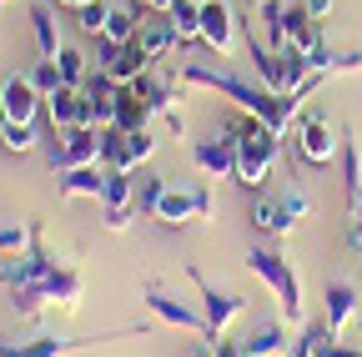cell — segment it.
Returning <instances> with one entry per match:
<instances>
[{
    "label": "cell",
    "instance_id": "obj_27",
    "mask_svg": "<svg viewBox=\"0 0 362 357\" xmlns=\"http://www.w3.org/2000/svg\"><path fill=\"white\" fill-rule=\"evenodd\" d=\"M146 121H151L146 101L136 96L131 86H121V101H116V131H146Z\"/></svg>",
    "mask_w": 362,
    "mask_h": 357
},
{
    "label": "cell",
    "instance_id": "obj_26",
    "mask_svg": "<svg viewBox=\"0 0 362 357\" xmlns=\"http://www.w3.org/2000/svg\"><path fill=\"white\" fill-rule=\"evenodd\" d=\"M35 237H40L35 221H0V252L6 257H25L35 247Z\"/></svg>",
    "mask_w": 362,
    "mask_h": 357
},
{
    "label": "cell",
    "instance_id": "obj_16",
    "mask_svg": "<svg viewBox=\"0 0 362 357\" xmlns=\"http://www.w3.org/2000/svg\"><path fill=\"white\" fill-rule=\"evenodd\" d=\"M202 40L216 56H232L237 51V16L226 0H202Z\"/></svg>",
    "mask_w": 362,
    "mask_h": 357
},
{
    "label": "cell",
    "instance_id": "obj_37",
    "mask_svg": "<svg viewBox=\"0 0 362 357\" xmlns=\"http://www.w3.org/2000/svg\"><path fill=\"white\" fill-rule=\"evenodd\" d=\"M352 247L362 252V211H352Z\"/></svg>",
    "mask_w": 362,
    "mask_h": 357
},
{
    "label": "cell",
    "instance_id": "obj_5",
    "mask_svg": "<svg viewBox=\"0 0 362 357\" xmlns=\"http://www.w3.org/2000/svg\"><path fill=\"white\" fill-rule=\"evenodd\" d=\"M247 272H252V277H262L272 292H277L282 317H287V322H302V317H307V302H302V277H297V267H292L282 252L252 247V252H247Z\"/></svg>",
    "mask_w": 362,
    "mask_h": 357
},
{
    "label": "cell",
    "instance_id": "obj_2",
    "mask_svg": "<svg viewBox=\"0 0 362 357\" xmlns=\"http://www.w3.org/2000/svg\"><path fill=\"white\" fill-rule=\"evenodd\" d=\"M211 187H171L166 176H141L136 182V211H146L161 227H192L211 221Z\"/></svg>",
    "mask_w": 362,
    "mask_h": 357
},
{
    "label": "cell",
    "instance_id": "obj_32",
    "mask_svg": "<svg viewBox=\"0 0 362 357\" xmlns=\"http://www.w3.org/2000/svg\"><path fill=\"white\" fill-rule=\"evenodd\" d=\"M327 337H332V332H327V322H312V327H302V337H297V347H292L287 357H317Z\"/></svg>",
    "mask_w": 362,
    "mask_h": 357
},
{
    "label": "cell",
    "instance_id": "obj_10",
    "mask_svg": "<svg viewBox=\"0 0 362 357\" xmlns=\"http://www.w3.org/2000/svg\"><path fill=\"white\" fill-rule=\"evenodd\" d=\"M156 61L141 51V40H131V46H116V40H106V35H96V71H106L111 81H121V86H131L136 76H146Z\"/></svg>",
    "mask_w": 362,
    "mask_h": 357
},
{
    "label": "cell",
    "instance_id": "obj_3",
    "mask_svg": "<svg viewBox=\"0 0 362 357\" xmlns=\"http://www.w3.org/2000/svg\"><path fill=\"white\" fill-rule=\"evenodd\" d=\"M226 131L237 136V171H232V182H242L247 192H262L272 166H277V156H282V136H272L257 116H237Z\"/></svg>",
    "mask_w": 362,
    "mask_h": 357
},
{
    "label": "cell",
    "instance_id": "obj_18",
    "mask_svg": "<svg viewBox=\"0 0 362 357\" xmlns=\"http://www.w3.org/2000/svg\"><path fill=\"white\" fill-rule=\"evenodd\" d=\"M45 111H51V131L86 126V91L81 86H56V91L45 96Z\"/></svg>",
    "mask_w": 362,
    "mask_h": 357
},
{
    "label": "cell",
    "instance_id": "obj_7",
    "mask_svg": "<svg viewBox=\"0 0 362 357\" xmlns=\"http://www.w3.org/2000/svg\"><path fill=\"white\" fill-rule=\"evenodd\" d=\"M106 156V136L96 126H71V131H51V151H45V161H51V171H76V166H96ZM106 166V161H101Z\"/></svg>",
    "mask_w": 362,
    "mask_h": 357
},
{
    "label": "cell",
    "instance_id": "obj_21",
    "mask_svg": "<svg viewBox=\"0 0 362 357\" xmlns=\"http://www.w3.org/2000/svg\"><path fill=\"white\" fill-rule=\"evenodd\" d=\"M106 192V166H76V171H61V201H81V197H96L101 201Z\"/></svg>",
    "mask_w": 362,
    "mask_h": 357
},
{
    "label": "cell",
    "instance_id": "obj_9",
    "mask_svg": "<svg viewBox=\"0 0 362 357\" xmlns=\"http://www.w3.org/2000/svg\"><path fill=\"white\" fill-rule=\"evenodd\" d=\"M187 277H192V287L202 292V317H206V332L211 337H221L226 327H232L237 317H247V297H232V292H216L202 272H197V267H187ZM206 337V342H211Z\"/></svg>",
    "mask_w": 362,
    "mask_h": 357
},
{
    "label": "cell",
    "instance_id": "obj_23",
    "mask_svg": "<svg viewBox=\"0 0 362 357\" xmlns=\"http://www.w3.org/2000/svg\"><path fill=\"white\" fill-rule=\"evenodd\" d=\"M337 161H342V192H347V206H357V197H362V146H357L352 131H342Z\"/></svg>",
    "mask_w": 362,
    "mask_h": 357
},
{
    "label": "cell",
    "instance_id": "obj_6",
    "mask_svg": "<svg viewBox=\"0 0 362 357\" xmlns=\"http://www.w3.org/2000/svg\"><path fill=\"white\" fill-rule=\"evenodd\" d=\"M116 337H141V322H131V327H111V332H90V337H30V342L0 337V357H71V352L101 347V342H116Z\"/></svg>",
    "mask_w": 362,
    "mask_h": 357
},
{
    "label": "cell",
    "instance_id": "obj_38",
    "mask_svg": "<svg viewBox=\"0 0 362 357\" xmlns=\"http://www.w3.org/2000/svg\"><path fill=\"white\" fill-rule=\"evenodd\" d=\"M141 6H146L151 16H166V11H171V0H141Z\"/></svg>",
    "mask_w": 362,
    "mask_h": 357
},
{
    "label": "cell",
    "instance_id": "obj_15",
    "mask_svg": "<svg viewBox=\"0 0 362 357\" xmlns=\"http://www.w3.org/2000/svg\"><path fill=\"white\" fill-rule=\"evenodd\" d=\"M40 91L30 76H6L0 81V121H21V126H35V111H40Z\"/></svg>",
    "mask_w": 362,
    "mask_h": 357
},
{
    "label": "cell",
    "instance_id": "obj_42",
    "mask_svg": "<svg viewBox=\"0 0 362 357\" xmlns=\"http://www.w3.org/2000/svg\"><path fill=\"white\" fill-rule=\"evenodd\" d=\"M252 6H262V0H252Z\"/></svg>",
    "mask_w": 362,
    "mask_h": 357
},
{
    "label": "cell",
    "instance_id": "obj_17",
    "mask_svg": "<svg viewBox=\"0 0 362 357\" xmlns=\"http://www.w3.org/2000/svg\"><path fill=\"white\" fill-rule=\"evenodd\" d=\"M192 161H197V171L211 176V182L232 176V171H237V136H232V131H221V136L192 141Z\"/></svg>",
    "mask_w": 362,
    "mask_h": 357
},
{
    "label": "cell",
    "instance_id": "obj_28",
    "mask_svg": "<svg viewBox=\"0 0 362 357\" xmlns=\"http://www.w3.org/2000/svg\"><path fill=\"white\" fill-rule=\"evenodd\" d=\"M282 347H287V332H282L277 322H262V327L242 342V352H247V357H272V352H282Z\"/></svg>",
    "mask_w": 362,
    "mask_h": 357
},
{
    "label": "cell",
    "instance_id": "obj_13",
    "mask_svg": "<svg viewBox=\"0 0 362 357\" xmlns=\"http://www.w3.org/2000/svg\"><path fill=\"white\" fill-rule=\"evenodd\" d=\"M81 91H86V126L111 131L116 126V101H121V81H111L106 71H90Z\"/></svg>",
    "mask_w": 362,
    "mask_h": 357
},
{
    "label": "cell",
    "instance_id": "obj_35",
    "mask_svg": "<svg viewBox=\"0 0 362 357\" xmlns=\"http://www.w3.org/2000/svg\"><path fill=\"white\" fill-rule=\"evenodd\" d=\"M302 11H307V16H312V21H322V16H327V11H332V0H307V6H302Z\"/></svg>",
    "mask_w": 362,
    "mask_h": 357
},
{
    "label": "cell",
    "instance_id": "obj_11",
    "mask_svg": "<svg viewBox=\"0 0 362 357\" xmlns=\"http://www.w3.org/2000/svg\"><path fill=\"white\" fill-rule=\"evenodd\" d=\"M101 136H106V166L111 171H136V166H146L151 156H156V136H151V131H101Z\"/></svg>",
    "mask_w": 362,
    "mask_h": 357
},
{
    "label": "cell",
    "instance_id": "obj_30",
    "mask_svg": "<svg viewBox=\"0 0 362 357\" xmlns=\"http://www.w3.org/2000/svg\"><path fill=\"white\" fill-rule=\"evenodd\" d=\"M56 71H61V86H86V76H90V61H86L76 46H66V51L56 56Z\"/></svg>",
    "mask_w": 362,
    "mask_h": 357
},
{
    "label": "cell",
    "instance_id": "obj_31",
    "mask_svg": "<svg viewBox=\"0 0 362 357\" xmlns=\"http://www.w3.org/2000/svg\"><path fill=\"white\" fill-rule=\"evenodd\" d=\"M106 16H111L106 0H90V6H81V11H76V25H81L86 35H106Z\"/></svg>",
    "mask_w": 362,
    "mask_h": 357
},
{
    "label": "cell",
    "instance_id": "obj_39",
    "mask_svg": "<svg viewBox=\"0 0 362 357\" xmlns=\"http://www.w3.org/2000/svg\"><path fill=\"white\" fill-rule=\"evenodd\" d=\"M61 6H71V11H81V6H90V0H61Z\"/></svg>",
    "mask_w": 362,
    "mask_h": 357
},
{
    "label": "cell",
    "instance_id": "obj_14",
    "mask_svg": "<svg viewBox=\"0 0 362 357\" xmlns=\"http://www.w3.org/2000/svg\"><path fill=\"white\" fill-rule=\"evenodd\" d=\"M337 146H342V136L332 131L327 116H297V151H302L312 166H327V161L337 156Z\"/></svg>",
    "mask_w": 362,
    "mask_h": 357
},
{
    "label": "cell",
    "instance_id": "obj_19",
    "mask_svg": "<svg viewBox=\"0 0 362 357\" xmlns=\"http://www.w3.org/2000/svg\"><path fill=\"white\" fill-rule=\"evenodd\" d=\"M30 30H35V51H40V61H56V56L66 51L61 21H56V6H51V0H35V6H30Z\"/></svg>",
    "mask_w": 362,
    "mask_h": 357
},
{
    "label": "cell",
    "instance_id": "obj_1",
    "mask_svg": "<svg viewBox=\"0 0 362 357\" xmlns=\"http://www.w3.org/2000/svg\"><path fill=\"white\" fill-rule=\"evenodd\" d=\"M181 86H202V91L226 96L242 116H257L272 136H287V131L297 126V116H302V106H307L302 96H277V91H267V86H252L237 71L206 66V61H187V66H181Z\"/></svg>",
    "mask_w": 362,
    "mask_h": 357
},
{
    "label": "cell",
    "instance_id": "obj_22",
    "mask_svg": "<svg viewBox=\"0 0 362 357\" xmlns=\"http://www.w3.org/2000/svg\"><path fill=\"white\" fill-rule=\"evenodd\" d=\"M322 302H327V317H322V322H327V332H332V337H342V327L357 317V287H352V282H332Z\"/></svg>",
    "mask_w": 362,
    "mask_h": 357
},
{
    "label": "cell",
    "instance_id": "obj_41",
    "mask_svg": "<svg viewBox=\"0 0 362 357\" xmlns=\"http://www.w3.org/2000/svg\"><path fill=\"white\" fill-rule=\"evenodd\" d=\"M0 6H11V0H0Z\"/></svg>",
    "mask_w": 362,
    "mask_h": 357
},
{
    "label": "cell",
    "instance_id": "obj_20",
    "mask_svg": "<svg viewBox=\"0 0 362 357\" xmlns=\"http://www.w3.org/2000/svg\"><path fill=\"white\" fill-rule=\"evenodd\" d=\"M252 227L267 232V237H292L297 221H292V211L282 206V197H257V201H252Z\"/></svg>",
    "mask_w": 362,
    "mask_h": 357
},
{
    "label": "cell",
    "instance_id": "obj_4",
    "mask_svg": "<svg viewBox=\"0 0 362 357\" xmlns=\"http://www.w3.org/2000/svg\"><path fill=\"white\" fill-rule=\"evenodd\" d=\"M81 297H86V277L76 272V267L61 262L40 287H16V292H11V307H16V317H35L45 302L61 307V312H81Z\"/></svg>",
    "mask_w": 362,
    "mask_h": 357
},
{
    "label": "cell",
    "instance_id": "obj_36",
    "mask_svg": "<svg viewBox=\"0 0 362 357\" xmlns=\"http://www.w3.org/2000/svg\"><path fill=\"white\" fill-rule=\"evenodd\" d=\"M11 282H16V257H11V262H0V287H11Z\"/></svg>",
    "mask_w": 362,
    "mask_h": 357
},
{
    "label": "cell",
    "instance_id": "obj_29",
    "mask_svg": "<svg viewBox=\"0 0 362 357\" xmlns=\"http://www.w3.org/2000/svg\"><path fill=\"white\" fill-rule=\"evenodd\" d=\"M0 146L11 156H25L35 151V126H21V121H0Z\"/></svg>",
    "mask_w": 362,
    "mask_h": 357
},
{
    "label": "cell",
    "instance_id": "obj_40",
    "mask_svg": "<svg viewBox=\"0 0 362 357\" xmlns=\"http://www.w3.org/2000/svg\"><path fill=\"white\" fill-rule=\"evenodd\" d=\"M192 357H211V342H206V347H197V352H192Z\"/></svg>",
    "mask_w": 362,
    "mask_h": 357
},
{
    "label": "cell",
    "instance_id": "obj_24",
    "mask_svg": "<svg viewBox=\"0 0 362 357\" xmlns=\"http://www.w3.org/2000/svg\"><path fill=\"white\" fill-rule=\"evenodd\" d=\"M166 25L176 30V40H181V46L202 40V0H171V11H166Z\"/></svg>",
    "mask_w": 362,
    "mask_h": 357
},
{
    "label": "cell",
    "instance_id": "obj_33",
    "mask_svg": "<svg viewBox=\"0 0 362 357\" xmlns=\"http://www.w3.org/2000/svg\"><path fill=\"white\" fill-rule=\"evenodd\" d=\"M30 81H35V91H40V96H51L56 86H61V71H56V61H40V66L30 71Z\"/></svg>",
    "mask_w": 362,
    "mask_h": 357
},
{
    "label": "cell",
    "instance_id": "obj_12",
    "mask_svg": "<svg viewBox=\"0 0 362 357\" xmlns=\"http://www.w3.org/2000/svg\"><path fill=\"white\" fill-rule=\"evenodd\" d=\"M136 216V171H111L106 166V192H101V221L111 232H126Z\"/></svg>",
    "mask_w": 362,
    "mask_h": 357
},
{
    "label": "cell",
    "instance_id": "obj_8",
    "mask_svg": "<svg viewBox=\"0 0 362 357\" xmlns=\"http://www.w3.org/2000/svg\"><path fill=\"white\" fill-rule=\"evenodd\" d=\"M141 302L151 307V317H161L166 327H181V332H197V337H211L206 332V317H202V307H192V302H181L161 277H146L141 282Z\"/></svg>",
    "mask_w": 362,
    "mask_h": 357
},
{
    "label": "cell",
    "instance_id": "obj_34",
    "mask_svg": "<svg viewBox=\"0 0 362 357\" xmlns=\"http://www.w3.org/2000/svg\"><path fill=\"white\" fill-rule=\"evenodd\" d=\"M211 357H247L242 342H226V337H211Z\"/></svg>",
    "mask_w": 362,
    "mask_h": 357
},
{
    "label": "cell",
    "instance_id": "obj_25",
    "mask_svg": "<svg viewBox=\"0 0 362 357\" xmlns=\"http://www.w3.org/2000/svg\"><path fill=\"white\" fill-rule=\"evenodd\" d=\"M136 40H141V51H146L151 61H161V56H171V51L181 46V40H176V30L166 25V16H161V21H146Z\"/></svg>",
    "mask_w": 362,
    "mask_h": 357
}]
</instances>
